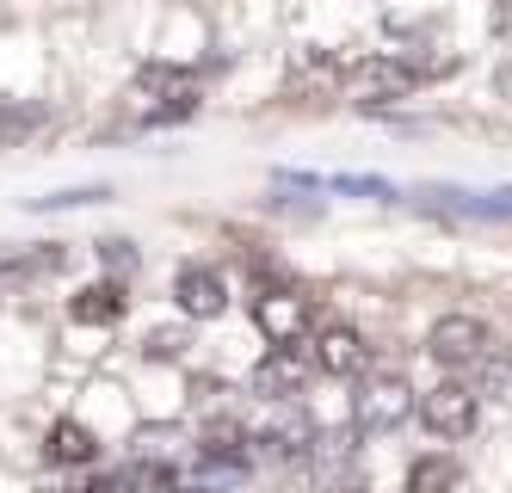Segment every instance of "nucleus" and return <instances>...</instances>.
<instances>
[{"label":"nucleus","instance_id":"14","mask_svg":"<svg viewBox=\"0 0 512 493\" xmlns=\"http://www.w3.org/2000/svg\"><path fill=\"white\" fill-rule=\"evenodd\" d=\"M334 81H346V68H340L334 56H315V50L297 56V74H290V87H297V93H309V87H334Z\"/></svg>","mask_w":512,"mask_h":493},{"label":"nucleus","instance_id":"4","mask_svg":"<svg viewBox=\"0 0 512 493\" xmlns=\"http://www.w3.org/2000/svg\"><path fill=\"white\" fill-rule=\"evenodd\" d=\"M426 352H432L438 364L463 370V364H475V358L488 352V327L475 321V315H445V321H432V333H426Z\"/></svg>","mask_w":512,"mask_h":493},{"label":"nucleus","instance_id":"5","mask_svg":"<svg viewBox=\"0 0 512 493\" xmlns=\"http://www.w3.org/2000/svg\"><path fill=\"white\" fill-rule=\"evenodd\" d=\"M475 395L463 389V383H438V389H426L420 395V420L438 432V438H469L475 432Z\"/></svg>","mask_w":512,"mask_h":493},{"label":"nucleus","instance_id":"16","mask_svg":"<svg viewBox=\"0 0 512 493\" xmlns=\"http://www.w3.org/2000/svg\"><path fill=\"white\" fill-rule=\"evenodd\" d=\"M62 204H105V185H81V192H56V198H38V210H62Z\"/></svg>","mask_w":512,"mask_h":493},{"label":"nucleus","instance_id":"8","mask_svg":"<svg viewBox=\"0 0 512 493\" xmlns=\"http://www.w3.org/2000/svg\"><path fill=\"white\" fill-rule=\"evenodd\" d=\"M303 383H309V364L290 352V346H278L260 370H253V395H266V401H290V395H303Z\"/></svg>","mask_w":512,"mask_h":493},{"label":"nucleus","instance_id":"6","mask_svg":"<svg viewBox=\"0 0 512 493\" xmlns=\"http://www.w3.org/2000/svg\"><path fill=\"white\" fill-rule=\"evenodd\" d=\"M253 321H260V333L272 339V346H297V339L309 333V302L290 296V290H266L260 302H253Z\"/></svg>","mask_w":512,"mask_h":493},{"label":"nucleus","instance_id":"15","mask_svg":"<svg viewBox=\"0 0 512 493\" xmlns=\"http://www.w3.org/2000/svg\"><path fill=\"white\" fill-rule=\"evenodd\" d=\"M303 444H309V426L303 420H290V426H266L260 432V457H303Z\"/></svg>","mask_w":512,"mask_h":493},{"label":"nucleus","instance_id":"7","mask_svg":"<svg viewBox=\"0 0 512 493\" xmlns=\"http://www.w3.org/2000/svg\"><path fill=\"white\" fill-rule=\"evenodd\" d=\"M173 296H179V309H186L192 321H216L229 309V284H223V272H210V265H186L179 284H173Z\"/></svg>","mask_w":512,"mask_h":493},{"label":"nucleus","instance_id":"20","mask_svg":"<svg viewBox=\"0 0 512 493\" xmlns=\"http://www.w3.org/2000/svg\"><path fill=\"white\" fill-rule=\"evenodd\" d=\"M494 37L512 44V0H494Z\"/></svg>","mask_w":512,"mask_h":493},{"label":"nucleus","instance_id":"21","mask_svg":"<svg viewBox=\"0 0 512 493\" xmlns=\"http://www.w3.org/2000/svg\"><path fill=\"white\" fill-rule=\"evenodd\" d=\"M173 493H216V487H173Z\"/></svg>","mask_w":512,"mask_h":493},{"label":"nucleus","instance_id":"13","mask_svg":"<svg viewBox=\"0 0 512 493\" xmlns=\"http://www.w3.org/2000/svg\"><path fill=\"white\" fill-rule=\"evenodd\" d=\"M50 457H56V463H93V457H99V444H93V432H87V426L62 420V426L50 432Z\"/></svg>","mask_w":512,"mask_h":493},{"label":"nucleus","instance_id":"17","mask_svg":"<svg viewBox=\"0 0 512 493\" xmlns=\"http://www.w3.org/2000/svg\"><path fill=\"white\" fill-rule=\"evenodd\" d=\"M488 395L494 401H512V358H494L488 364Z\"/></svg>","mask_w":512,"mask_h":493},{"label":"nucleus","instance_id":"19","mask_svg":"<svg viewBox=\"0 0 512 493\" xmlns=\"http://www.w3.org/2000/svg\"><path fill=\"white\" fill-rule=\"evenodd\" d=\"M179 346H186V339H179V333H155V339H149V358H173Z\"/></svg>","mask_w":512,"mask_h":493},{"label":"nucleus","instance_id":"1","mask_svg":"<svg viewBox=\"0 0 512 493\" xmlns=\"http://www.w3.org/2000/svg\"><path fill=\"white\" fill-rule=\"evenodd\" d=\"M136 105H142V118H155V124H173V118H186V111H198V81L186 68H142L136 74Z\"/></svg>","mask_w":512,"mask_h":493},{"label":"nucleus","instance_id":"18","mask_svg":"<svg viewBox=\"0 0 512 493\" xmlns=\"http://www.w3.org/2000/svg\"><path fill=\"white\" fill-rule=\"evenodd\" d=\"M99 253H105V265H112V272H130V265H136V247H130V241H99Z\"/></svg>","mask_w":512,"mask_h":493},{"label":"nucleus","instance_id":"9","mask_svg":"<svg viewBox=\"0 0 512 493\" xmlns=\"http://www.w3.org/2000/svg\"><path fill=\"white\" fill-rule=\"evenodd\" d=\"M315 364H321L327 376H358V370H364V339H358L346 321L321 327V339H315Z\"/></svg>","mask_w":512,"mask_h":493},{"label":"nucleus","instance_id":"10","mask_svg":"<svg viewBox=\"0 0 512 493\" xmlns=\"http://www.w3.org/2000/svg\"><path fill=\"white\" fill-rule=\"evenodd\" d=\"M68 315H75L81 327H112V321L124 315V290H118V284H87V290H75Z\"/></svg>","mask_w":512,"mask_h":493},{"label":"nucleus","instance_id":"2","mask_svg":"<svg viewBox=\"0 0 512 493\" xmlns=\"http://www.w3.org/2000/svg\"><path fill=\"white\" fill-rule=\"evenodd\" d=\"M414 81H420V68H414V62L371 56V62H352L340 87H346L358 105H389V99H408V93H414Z\"/></svg>","mask_w":512,"mask_h":493},{"label":"nucleus","instance_id":"12","mask_svg":"<svg viewBox=\"0 0 512 493\" xmlns=\"http://www.w3.org/2000/svg\"><path fill=\"white\" fill-rule=\"evenodd\" d=\"M457 481H463V469L451 457H420L408 469V493H457Z\"/></svg>","mask_w":512,"mask_h":493},{"label":"nucleus","instance_id":"11","mask_svg":"<svg viewBox=\"0 0 512 493\" xmlns=\"http://www.w3.org/2000/svg\"><path fill=\"white\" fill-rule=\"evenodd\" d=\"M426 198L451 204V210H469V216H512V185H506V192H445V185H432Z\"/></svg>","mask_w":512,"mask_h":493},{"label":"nucleus","instance_id":"3","mask_svg":"<svg viewBox=\"0 0 512 493\" xmlns=\"http://www.w3.org/2000/svg\"><path fill=\"white\" fill-rule=\"evenodd\" d=\"M408 413H414V383H408V376H395V370L371 376V383L358 389V401H352V420L364 432H389V426L408 420Z\"/></svg>","mask_w":512,"mask_h":493}]
</instances>
